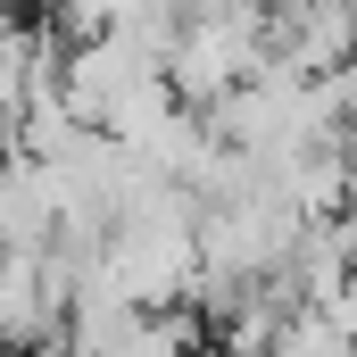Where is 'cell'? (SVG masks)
<instances>
[{"label": "cell", "mask_w": 357, "mask_h": 357, "mask_svg": "<svg viewBox=\"0 0 357 357\" xmlns=\"http://www.w3.org/2000/svg\"><path fill=\"white\" fill-rule=\"evenodd\" d=\"M0 357H25V349H0Z\"/></svg>", "instance_id": "6da1fadb"}]
</instances>
